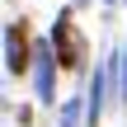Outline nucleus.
Instances as JSON below:
<instances>
[{"instance_id": "obj_1", "label": "nucleus", "mask_w": 127, "mask_h": 127, "mask_svg": "<svg viewBox=\"0 0 127 127\" xmlns=\"http://www.w3.org/2000/svg\"><path fill=\"white\" fill-rule=\"evenodd\" d=\"M52 52H57V61H61L66 71H80V61H85V38H80V28H75L71 14H61V19L52 24Z\"/></svg>"}, {"instance_id": "obj_2", "label": "nucleus", "mask_w": 127, "mask_h": 127, "mask_svg": "<svg viewBox=\"0 0 127 127\" xmlns=\"http://www.w3.org/2000/svg\"><path fill=\"white\" fill-rule=\"evenodd\" d=\"M28 38H24V24L14 19V24H5V71L9 75H24L28 71Z\"/></svg>"}, {"instance_id": "obj_3", "label": "nucleus", "mask_w": 127, "mask_h": 127, "mask_svg": "<svg viewBox=\"0 0 127 127\" xmlns=\"http://www.w3.org/2000/svg\"><path fill=\"white\" fill-rule=\"evenodd\" d=\"M33 61H38V66H33L38 94H42V99H52V71H57V52H52L47 42H38V47H33Z\"/></svg>"}, {"instance_id": "obj_4", "label": "nucleus", "mask_w": 127, "mask_h": 127, "mask_svg": "<svg viewBox=\"0 0 127 127\" xmlns=\"http://www.w3.org/2000/svg\"><path fill=\"white\" fill-rule=\"evenodd\" d=\"M108 75H113V61H104V66L94 71V85H90V113H85L90 127H99V118H104V85H108Z\"/></svg>"}, {"instance_id": "obj_5", "label": "nucleus", "mask_w": 127, "mask_h": 127, "mask_svg": "<svg viewBox=\"0 0 127 127\" xmlns=\"http://www.w3.org/2000/svg\"><path fill=\"white\" fill-rule=\"evenodd\" d=\"M118 99L127 104V42H123V80H118Z\"/></svg>"}, {"instance_id": "obj_6", "label": "nucleus", "mask_w": 127, "mask_h": 127, "mask_svg": "<svg viewBox=\"0 0 127 127\" xmlns=\"http://www.w3.org/2000/svg\"><path fill=\"white\" fill-rule=\"evenodd\" d=\"M104 5H113V0H104Z\"/></svg>"}]
</instances>
